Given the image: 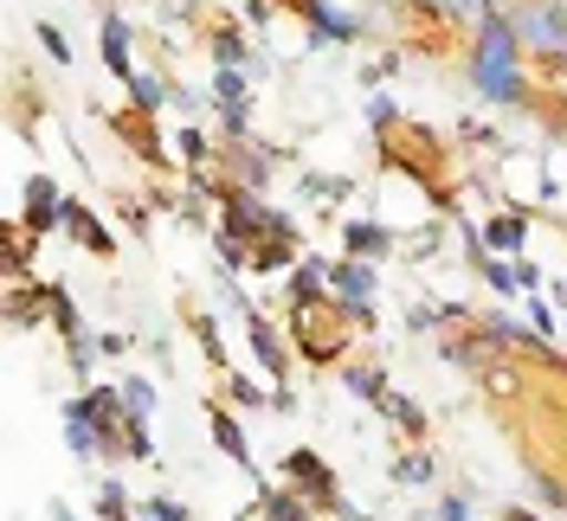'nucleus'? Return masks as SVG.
<instances>
[{"instance_id":"6ab92c4d","label":"nucleus","mask_w":567,"mask_h":521,"mask_svg":"<svg viewBox=\"0 0 567 521\" xmlns=\"http://www.w3.org/2000/svg\"><path fill=\"white\" fill-rule=\"evenodd\" d=\"M393 477H400V483H432V457H400V463H393Z\"/></svg>"},{"instance_id":"2f4dec72","label":"nucleus","mask_w":567,"mask_h":521,"mask_svg":"<svg viewBox=\"0 0 567 521\" xmlns=\"http://www.w3.org/2000/svg\"><path fill=\"white\" fill-rule=\"evenodd\" d=\"M509 521H535V515H529V509H509Z\"/></svg>"},{"instance_id":"4be33fe9","label":"nucleus","mask_w":567,"mask_h":521,"mask_svg":"<svg viewBox=\"0 0 567 521\" xmlns=\"http://www.w3.org/2000/svg\"><path fill=\"white\" fill-rule=\"evenodd\" d=\"M97 502H104V521H123V489H116V483L97 489Z\"/></svg>"},{"instance_id":"c85d7f7f","label":"nucleus","mask_w":567,"mask_h":521,"mask_svg":"<svg viewBox=\"0 0 567 521\" xmlns=\"http://www.w3.org/2000/svg\"><path fill=\"white\" fill-rule=\"evenodd\" d=\"M439 521H471V509H464L458 496H445V502H439Z\"/></svg>"},{"instance_id":"7ed1b4c3","label":"nucleus","mask_w":567,"mask_h":521,"mask_svg":"<svg viewBox=\"0 0 567 521\" xmlns=\"http://www.w3.org/2000/svg\"><path fill=\"white\" fill-rule=\"evenodd\" d=\"M329 290L354 303V322H368V296H374V264L368 258H349V264H329Z\"/></svg>"},{"instance_id":"9d476101","label":"nucleus","mask_w":567,"mask_h":521,"mask_svg":"<svg viewBox=\"0 0 567 521\" xmlns=\"http://www.w3.org/2000/svg\"><path fill=\"white\" fill-rule=\"evenodd\" d=\"M246 335H251V354L265 361V374H284V347H278V335H271L258 315H246Z\"/></svg>"},{"instance_id":"f257e3e1","label":"nucleus","mask_w":567,"mask_h":521,"mask_svg":"<svg viewBox=\"0 0 567 521\" xmlns=\"http://www.w3.org/2000/svg\"><path fill=\"white\" fill-rule=\"evenodd\" d=\"M471 84L491 104H516L523 97V65H516V27L484 7V33H477V59H471Z\"/></svg>"},{"instance_id":"a878e982","label":"nucleus","mask_w":567,"mask_h":521,"mask_svg":"<svg viewBox=\"0 0 567 521\" xmlns=\"http://www.w3.org/2000/svg\"><path fill=\"white\" fill-rule=\"evenodd\" d=\"M181 155H187V161H200V155H207V142H200V129H181Z\"/></svg>"},{"instance_id":"7c9ffc66","label":"nucleus","mask_w":567,"mask_h":521,"mask_svg":"<svg viewBox=\"0 0 567 521\" xmlns=\"http://www.w3.org/2000/svg\"><path fill=\"white\" fill-rule=\"evenodd\" d=\"M529 322H535V335H555V315H548V303H535Z\"/></svg>"},{"instance_id":"dca6fc26","label":"nucleus","mask_w":567,"mask_h":521,"mask_svg":"<svg viewBox=\"0 0 567 521\" xmlns=\"http://www.w3.org/2000/svg\"><path fill=\"white\" fill-rule=\"evenodd\" d=\"M342 386H349L354 399H381V393H388L381 367H349V374H342Z\"/></svg>"},{"instance_id":"0eeeda50","label":"nucleus","mask_w":567,"mask_h":521,"mask_svg":"<svg viewBox=\"0 0 567 521\" xmlns=\"http://www.w3.org/2000/svg\"><path fill=\"white\" fill-rule=\"evenodd\" d=\"M213 445L233 457V463H246L251 470V445H246V431H239V418L233 413H213Z\"/></svg>"},{"instance_id":"aec40b11","label":"nucleus","mask_w":567,"mask_h":521,"mask_svg":"<svg viewBox=\"0 0 567 521\" xmlns=\"http://www.w3.org/2000/svg\"><path fill=\"white\" fill-rule=\"evenodd\" d=\"M265 515H271V521H303V496H271V502H265Z\"/></svg>"},{"instance_id":"5701e85b","label":"nucleus","mask_w":567,"mask_h":521,"mask_svg":"<svg viewBox=\"0 0 567 521\" xmlns=\"http://www.w3.org/2000/svg\"><path fill=\"white\" fill-rule=\"evenodd\" d=\"M226 129H233V136H246V129H251V104H226Z\"/></svg>"},{"instance_id":"393cba45","label":"nucleus","mask_w":567,"mask_h":521,"mask_svg":"<svg viewBox=\"0 0 567 521\" xmlns=\"http://www.w3.org/2000/svg\"><path fill=\"white\" fill-rule=\"evenodd\" d=\"M535 496H542V502H548V509H567V489H561V483H548V477H542V483H535Z\"/></svg>"},{"instance_id":"4468645a","label":"nucleus","mask_w":567,"mask_h":521,"mask_svg":"<svg viewBox=\"0 0 567 521\" xmlns=\"http://www.w3.org/2000/svg\"><path fill=\"white\" fill-rule=\"evenodd\" d=\"M381 413H388L400 431H425V413L413 406V399H400V393H381Z\"/></svg>"},{"instance_id":"f3484780","label":"nucleus","mask_w":567,"mask_h":521,"mask_svg":"<svg viewBox=\"0 0 567 521\" xmlns=\"http://www.w3.org/2000/svg\"><path fill=\"white\" fill-rule=\"evenodd\" d=\"M213 97H219V104H246V77L233 65H219L213 71Z\"/></svg>"},{"instance_id":"1a4fd4ad","label":"nucleus","mask_w":567,"mask_h":521,"mask_svg":"<svg viewBox=\"0 0 567 521\" xmlns=\"http://www.w3.org/2000/svg\"><path fill=\"white\" fill-rule=\"evenodd\" d=\"M310 27H317V39H354L361 33L354 13H336V7H322V0H310Z\"/></svg>"},{"instance_id":"20e7f679","label":"nucleus","mask_w":567,"mask_h":521,"mask_svg":"<svg viewBox=\"0 0 567 521\" xmlns=\"http://www.w3.org/2000/svg\"><path fill=\"white\" fill-rule=\"evenodd\" d=\"M290 477H297V496L317 502V509H336V477L317 451H290Z\"/></svg>"},{"instance_id":"6e6552de","label":"nucleus","mask_w":567,"mask_h":521,"mask_svg":"<svg viewBox=\"0 0 567 521\" xmlns=\"http://www.w3.org/2000/svg\"><path fill=\"white\" fill-rule=\"evenodd\" d=\"M104 65L116 77H136V65H130V27L123 20H104Z\"/></svg>"},{"instance_id":"bb28decb","label":"nucleus","mask_w":567,"mask_h":521,"mask_svg":"<svg viewBox=\"0 0 567 521\" xmlns=\"http://www.w3.org/2000/svg\"><path fill=\"white\" fill-rule=\"evenodd\" d=\"M233 399H239V406H265V393H258L251 381H233Z\"/></svg>"},{"instance_id":"c756f323","label":"nucleus","mask_w":567,"mask_h":521,"mask_svg":"<svg viewBox=\"0 0 567 521\" xmlns=\"http://www.w3.org/2000/svg\"><path fill=\"white\" fill-rule=\"evenodd\" d=\"M219 258H226V271H239V264H246V251H239V239H219Z\"/></svg>"},{"instance_id":"a211bd4d","label":"nucleus","mask_w":567,"mask_h":521,"mask_svg":"<svg viewBox=\"0 0 567 521\" xmlns=\"http://www.w3.org/2000/svg\"><path fill=\"white\" fill-rule=\"evenodd\" d=\"M65 219H71V232H78V239H84V244H97V251H104V244H110V232H104V226H97V219H91V212H84V207H65Z\"/></svg>"},{"instance_id":"9b49d317","label":"nucleus","mask_w":567,"mask_h":521,"mask_svg":"<svg viewBox=\"0 0 567 521\" xmlns=\"http://www.w3.org/2000/svg\"><path fill=\"white\" fill-rule=\"evenodd\" d=\"M65 445H71L78 457L97 451V445H91V413H84V399H78V406H65Z\"/></svg>"},{"instance_id":"f03ea898","label":"nucleus","mask_w":567,"mask_h":521,"mask_svg":"<svg viewBox=\"0 0 567 521\" xmlns=\"http://www.w3.org/2000/svg\"><path fill=\"white\" fill-rule=\"evenodd\" d=\"M516 39H529L542 45L555 71H567V0H542V7H523V20H516Z\"/></svg>"},{"instance_id":"412c9836","label":"nucleus","mask_w":567,"mask_h":521,"mask_svg":"<svg viewBox=\"0 0 567 521\" xmlns=\"http://www.w3.org/2000/svg\"><path fill=\"white\" fill-rule=\"evenodd\" d=\"M130 91H136V104H142V110L162 104V77H130Z\"/></svg>"},{"instance_id":"ddd939ff","label":"nucleus","mask_w":567,"mask_h":521,"mask_svg":"<svg viewBox=\"0 0 567 521\" xmlns=\"http://www.w3.org/2000/svg\"><path fill=\"white\" fill-rule=\"evenodd\" d=\"M523 232H529V219H523V212H509V219H491L484 244H496V251H516V244H523Z\"/></svg>"},{"instance_id":"423d86ee","label":"nucleus","mask_w":567,"mask_h":521,"mask_svg":"<svg viewBox=\"0 0 567 521\" xmlns=\"http://www.w3.org/2000/svg\"><path fill=\"white\" fill-rule=\"evenodd\" d=\"M84 413L97 425V451H116V393H84Z\"/></svg>"},{"instance_id":"f8f14e48","label":"nucleus","mask_w":567,"mask_h":521,"mask_svg":"<svg viewBox=\"0 0 567 521\" xmlns=\"http://www.w3.org/2000/svg\"><path fill=\"white\" fill-rule=\"evenodd\" d=\"M123 413H130V425H148V413H155V386L123 381Z\"/></svg>"},{"instance_id":"b1692460","label":"nucleus","mask_w":567,"mask_h":521,"mask_svg":"<svg viewBox=\"0 0 567 521\" xmlns=\"http://www.w3.org/2000/svg\"><path fill=\"white\" fill-rule=\"evenodd\" d=\"M39 45H45V52H52L59 65H65V59H71V45H65V39H59V33H52V27H39Z\"/></svg>"},{"instance_id":"39448f33","label":"nucleus","mask_w":567,"mask_h":521,"mask_svg":"<svg viewBox=\"0 0 567 521\" xmlns=\"http://www.w3.org/2000/svg\"><path fill=\"white\" fill-rule=\"evenodd\" d=\"M59 219H65V207H59V187L39 174L33 187H27V232H52Z\"/></svg>"},{"instance_id":"473e14b6","label":"nucleus","mask_w":567,"mask_h":521,"mask_svg":"<svg viewBox=\"0 0 567 521\" xmlns=\"http://www.w3.org/2000/svg\"><path fill=\"white\" fill-rule=\"evenodd\" d=\"M52 521H71V509H59V502H52Z\"/></svg>"},{"instance_id":"cd10ccee","label":"nucleus","mask_w":567,"mask_h":521,"mask_svg":"<svg viewBox=\"0 0 567 521\" xmlns=\"http://www.w3.org/2000/svg\"><path fill=\"white\" fill-rule=\"evenodd\" d=\"M148 515L155 521H187V509H181V502H148Z\"/></svg>"},{"instance_id":"2eb2a0df","label":"nucleus","mask_w":567,"mask_h":521,"mask_svg":"<svg viewBox=\"0 0 567 521\" xmlns=\"http://www.w3.org/2000/svg\"><path fill=\"white\" fill-rule=\"evenodd\" d=\"M381 251H388L381 226H349V258H381Z\"/></svg>"}]
</instances>
